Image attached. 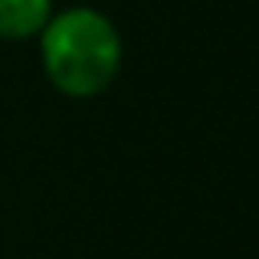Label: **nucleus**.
Instances as JSON below:
<instances>
[{
  "label": "nucleus",
  "mask_w": 259,
  "mask_h": 259,
  "mask_svg": "<svg viewBox=\"0 0 259 259\" xmlns=\"http://www.w3.org/2000/svg\"><path fill=\"white\" fill-rule=\"evenodd\" d=\"M43 69L59 92L92 99L105 92L121 66V39L112 20L99 10H63L39 33Z\"/></svg>",
  "instance_id": "1"
},
{
  "label": "nucleus",
  "mask_w": 259,
  "mask_h": 259,
  "mask_svg": "<svg viewBox=\"0 0 259 259\" xmlns=\"http://www.w3.org/2000/svg\"><path fill=\"white\" fill-rule=\"evenodd\" d=\"M53 17V0H0V36L30 39L39 36Z\"/></svg>",
  "instance_id": "2"
}]
</instances>
